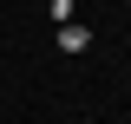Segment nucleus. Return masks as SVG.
Here are the masks:
<instances>
[{"mask_svg": "<svg viewBox=\"0 0 131 124\" xmlns=\"http://www.w3.org/2000/svg\"><path fill=\"white\" fill-rule=\"evenodd\" d=\"M59 46H66V52H85V46H92V33H85L79 20H66V26H59Z\"/></svg>", "mask_w": 131, "mask_h": 124, "instance_id": "nucleus-1", "label": "nucleus"}]
</instances>
